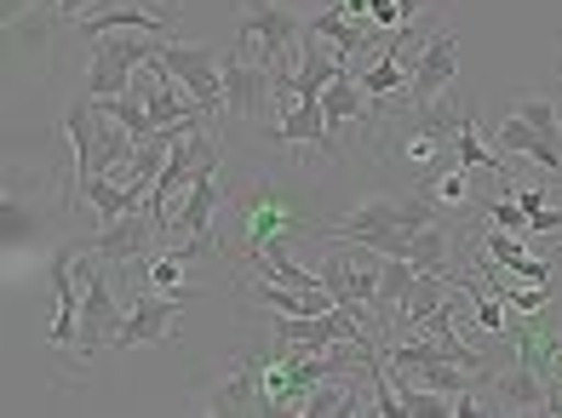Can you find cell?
Returning a JSON list of instances; mask_svg holds the SVG:
<instances>
[{
  "instance_id": "cell-27",
  "label": "cell",
  "mask_w": 562,
  "mask_h": 418,
  "mask_svg": "<svg viewBox=\"0 0 562 418\" xmlns=\"http://www.w3.org/2000/svg\"><path fill=\"white\" fill-rule=\"evenodd\" d=\"M425 12V0H368V23L373 30H407Z\"/></svg>"
},
{
  "instance_id": "cell-24",
  "label": "cell",
  "mask_w": 562,
  "mask_h": 418,
  "mask_svg": "<svg viewBox=\"0 0 562 418\" xmlns=\"http://www.w3.org/2000/svg\"><path fill=\"white\" fill-rule=\"evenodd\" d=\"M453 161L459 167H482V172H494L499 178V184H510V178H517V172H510V161H505V155H488V149H482V133H476V115L465 110V121H459V138H453Z\"/></svg>"
},
{
  "instance_id": "cell-18",
  "label": "cell",
  "mask_w": 562,
  "mask_h": 418,
  "mask_svg": "<svg viewBox=\"0 0 562 418\" xmlns=\"http://www.w3.org/2000/svg\"><path fill=\"white\" fill-rule=\"evenodd\" d=\"M276 138L281 144H304V149H316V155H339V138H334V126H327L322 103H304V98L288 103V115L276 121Z\"/></svg>"
},
{
  "instance_id": "cell-22",
  "label": "cell",
  "mask_w": 562,
  "mask_h": 418,
  "mask_svg": "<svg viewBox=\"0 0 562 418\" xmlns=\"http://www.w3.org/2000/svg\"><path fill=\"white\" fill-rule=\"evenodd\" d=\"M425 270L414 264V258H385V270H379V298H373V321H396L402 298L414 293V281Z\"/></svg>"
},
{
  "instance_id": "cell-31",
  "label": "cell",
  "mask_w": 562,
  "mask_h": 418,
  "mask_svg": "<svg viewBox=\"0 0 562 418\" xmlns=\"http://www.w3.org/2000/svg\"><path fill=\"white\" fill-rule=\"evenodd\" d=\"M488 218H494L499 229H510V235H522V241L533 235V224H528V213H522L517 195H494V201H488Z\"/></svg>"
},
{
  "instance_id": "cell-9",
  "label": "cell",
  "mask_w": 562,
  "mask_h": 418,
  "mask_svg": "<svg viewBox=\"0 0 562 418\" xmlns=\"http://www.w3.org/2000/svg\"><path fill=\"white\" fill-rule=\"evenodd\" d=\"M156 241H161V229H156V218H149V206H138V213H126V218H110L98 235H81L75 247H87V252L104 258V264L126 270V264H138Z\"/></svg>"
},
{
  "instance_id": "cell-23",
  "label": "cell",
  "mask_w": 562,
  "mask_h": 418,
  "mask_svg": "<svg viewBox=\"0 0 562 418\" xmlns=\"http://www.w3.org/2000/svg\"><path fill=\"white\" fill-rule=\"evenodd\" d=\"M453 298V286H448V275H419L414 281V293L402 298V309H396V332H407V327H425L437 309Z\"/></svg>"
},
{
  "instance_id": "cell-6",
  "label": "cell",
  "mask_w": 562,
  "mask_h": 418,
  "mask_svg": "<svg viewBox=\"0 0 562 418\" xmlns=\"http://www.w3.org/2000/svg\"><path fill=\"white\" fill-rule=\"evenodd\" d=\"M224 115H241L252 126H270V110H276V75L265 58H247V52H224ZM276 138V126H270Z\"/></svg>"
},
{
  "instance_id": "cell-2",
  "label": "cell",
  "mask_w": 562,
  "mask_h": 418,
  "mask_svg": "<svg viewBox=\"0 0 562 418\" xmlns=\"http://www.w3.org/2000/svg\"><path fill=\"white\" fill-rule=\"evenodd\" d=\"M236 23H241V41L259 46V58L270 64L281 98H293V46L304 41V12L288 7V0H236Z\"/></svg>"
},
{
  "instance_id": "cell-16",
  "label": "cell",
  "mask_w": 562,
  "mask_h": 418,
  "mask_svg": "<svg viewBox=\"0 0 562 418\" xmlns=\"http://www.w3.org/2000/svg\"><path fill=\"white\" fill-rule=\"evenodd\" d=\"M304 30L322 35L327 46H339V58H345V64H350V58H362V52H373L379 41H385V30H362V23H350V12L339 7V0H334V7H322L316 18H304Z\"/></svg>"
},
{
  "instance_id": "cell-5",
  "label": "cell",
  "mask_w": 562,
  "mask_h": 418,
  "mask_svg": "<svg viewBox=\"0 0 562 418\" xmlns=\"http://www.w3.org/2000/svg\"><path fill=\"white\" fill-rule=\"evenodd\" d=\"M368 327H373V321L362 316V309H345V304L322 309V316H276V321H270V332L281 338V350H293V355H304V350H334V344H362Z\"/></svg>"
},
{
  "instance_id": "cell-29",
  "label": "cell",
  "mask_w": 562,
  "mask_h": 418,
  "mask_svg": "<svg viewBox=\"0 0 562 418\" xmlns=\"http://www.w3.org/2000/svg\"><path fill=\"white\" fill-rule=\"evenodd\" d=\"M184 264H190V258L184 252H156V258H149V286H161V293H190V286H184Z\"/></svg>"
},
{
  "instance_id": "cell-30",
  "label": "cell",
  "mask_w": 562,
  "mask_h": 418,
  "mask_svg": "<svg viewBox=\"0 0 562 418\" xmlns=\"http://www.w3.org/2000/svg\"><path fill=\"white\" fill-rule=\"evenodd\" d=\"M510 115L528 121V126H540V133H551V138H562V115H557L551 98H517V103H510Z\"/></svg>"
},
{
  "instance_id": "cell-4",
  "label": "cell",
  "mask_w": 562,
  "mask_h": 418,
  "mask_svg": "<svg viewBox=\"0 0 562 418\" xmlns=\"http://www.w3.org/2000/svg\"><path fill=\"white\" fill-rule=\"evenodd\" d=\"M379 270H385V252L362 247V241H345V247H327V258H322V286H327V293H334L345 309H362V316L373 321Z\"/></svg>"
},
{
  "instance_id": "cell-15",
  "label": "cell",
  "mask_w": 562,
  "mask_h": 418,
  "mask_svg": "<svg viewBox=\"0 0 562 418\" xmlns=\"http://www.w3.org/2000/svg\"><path fill=\"white\" fill-rule=\"evenodd\" d=\"M482 247H488V258L499 270H510L517 281H528V286H551V270H557V258H540V252H528L522 247V235H510V229H482Z\"/></svg>"
},
{
  "instance_id": "cell-26",
  "label": "cell",
  "mask_w": 562,
  "mask_h": 418,
  "mask_svg": "<svg viewBox=\"0 0 562 418\" xmlns=\"http://www.w3.org/2000/svg\"><path fill=\"white\" fill-rule=\"evenodd\" d=\"M334 413H362V396L345 384V373H334V379H322L311 396H304V418H334Z\"/></svg>"
},
{
  "instance_id": "cell-17",
  "label": "cell",
  "mask_w": 562,
  "mask_h": 418,
  "mask_svg": "<svg viewBox=\"0 0 562 418\" xmlns=\"http://www.w3.org/2000/svg\"><path fill=\"white\" fill-rule=\"evenodd\" d=\"M494 138H499L505 155H522V161H533V167H546V172L562 178V138L540 133V126H528V121H517V115H505V121L494 126Z\"/></svg>"
},
{
  "instance_id": "cell-32",
  "label": "cell",
  "mask_w": 562,
  "mask_h": 418,
  "mask_svg": "<svg viewBox=\"0 0 562 418\" xmlns=\"http://www.w3.org/2000/svg\"><path fill=\"white\" fill-rule=\"evenodd\" d=\"M104 0H58V18H69V23H81L87 12H98Z\"/></svg>"
},
{
  "instance_id": "cell-1",
  "label": "cell",
  "mask_w": 562,
  "mask_h": 418,
  "mask_svg": "<svg viewBox=\"0 0 562 418\" xmlns=\"http://www.w3.org/2000/svg\"><path fill=\"white\" fill-rule=\"evenodd\" d=\"M437 195L430 190H414V195H373L362 201L356 213L334 218L327 224V235L334 241H362V247H379L385 258H407V247H414V235L425 224H437Z\"/></svg>"
},
{
  "instance_id": "cell-25",
  "label": "cell",
  "mask_w": 562,
  "mask_h": 418,
  "mask_svg": "<svg viewBox=\"0 0 562 418\" xmlns=\"http://www.w3.org/2000/svg\"><path fill=\"white\" fill-rule=\"evenodd\" d=\"M407 258H414L425 275H448V270H453V235L442 229V218H437V224H425V229L414 235Z\"/></svg>"
},
{
  "instance_id": "cell-21",
  "label": "cell",
  "mask_w": 562,
  "mask_h": 418,
  "mask_svg": "<svg viewBox=\"0 0 562 418\" xmlns=\"http://www.w3.org/2000/svg\"><path fill=\"white\" fill-rule=\"evenodd\" d=\"M494 389H499L505 407H522V413H546V402H551V379L533 373L528 361L510 368V373H494Z\"/></svg>"
},
{
  "instance_id": "cell-13",
  "label": "cell",
  "mask_w": 562,
  "mask_h": 418,
  "mask_svg": "<svg viewBox=\"0 0 562 418\" xmlns=\"http://www.w3.org/2000/svg\"><path fill=\"white\" fill-rule=\"evenodd\" d=\"M201 407L207 413H265V361H236L224 379H213V389H201Z\"/></svg>"
},
{
  "instance_id": "cell-10",
  "label": "cell",
  "mask_w": 562,
  "mask_h": 418,
  "mask_svg": "<svg viewBox=\"0 0 562 418\" xmlns=\"http://www.w3.org/2000/svg\"><path fill=\"white\" fill-rule=\"evenodd\" d=\"M459 75V35L453 30H437L430 41H419L414 52V81H407V110H425V103H437Z\"/></svg>"
},
{
  "instance_id": "cell-34",
  "label": "cell",
  "mask_w": 562,
  "mask_h": 418,
  "mask_svg": "<svg viewBox=\"0 0 562 418\" xmlns=\"http://www.w3.org/2000/svg\"><path fill=\"white\" fill-rule=\"evenodd\" d=\"M551 384H562V361H557V379H551Z\"/></svg>"
},
{
  "instance_id": "cell-3",
  "label": "cell",
  "mask_w": 562,
  "mask_h": 418,
  "mask_svg": "<svg viewBox=\"0 0 562 418\" xmlns=\"http://www.w3.org/2000/svg\"><path fill=\"white\" fill-rule=\"evenodd\" d=\"M75 270H81V332H75V355L115 350L126 316H121V304H115V293H110L104 258L87 252V247H75Z\"/></svg>"
},
{
  "instance_id": "cell-20",
  "label": "cell",
  "mask_w": 562,
  "mask_h": 418,
  "mask_svg": "<svg viewBox=\"0 0 562 418\" xmlns=\"http://www.w3.org/2000/svg\"><path fill=\"white\" fill-rule=\"evenodd\" d=\"M149 201V184H121V178H98V184L81 190V201L75 206H92L98 218H126V213H138V206Z\"/></svg>"
},
{
  "instance_id": "cell-19",
  "label": "cell",
  "mask_w": 562,
  "mask_h": 418,
  "mask_svg": "<svg viewBox=\"0 0 562 418\" xmlns=\"http://www.w3.org/2000/svg\"><path fill=\"white\" fill-rule=\"evenodd\" d=\"M53 293H58V321L46 327V344H75L81 332V270H75V252H64L53 264Z\"/></svg>"
},
{
  "instance_id": "cell-14",
  "label": "cell",
  "mask_w": 562,
  "mask_h": 418,
  "mask_svg": "<svg viewBox=\"0 0 562 418\" xmlns=\"http://www.w3.org/2000/svg\"><path fill=\"white\" fill-rule=\"evenodd\" d=\"M373 110H379V98L356 81V69L345 64L334 81H327V92H322V115H327V126H334V138H339V126L345 121H356V126H373Z\"/></svg>"
},
{
  "instance_id": "cell-11",
  "label": "cell",
  "mask_w": 562,
  "mask_h": 418,
  "mask_svg": "<svg viewBox=\"0 0 562 418\" xmlns=\"http://www.w3.org/2000/svg\"><path fill=\"white\" fill-rule=\"evenodd\" d=\"M218 161L201 167L184 190H178V206H172V247L178 241H213V213H218Z\"/></svg>"
},
{
  "instance_id": "cell-33",
  "label": "cell",
  "mask_w": 562,
  "mask_h": 418,
  "mask_svg": "<svg viewBox=\"0 0 562 418\" xmlns=\"http://www.w3.org/2000/svg\"><path fill=\"white\" fill-rule=\"evenodd\" d=\"M288 7H299V12H304V7H316V0H288Z\"/></svg>"
},
{
  "instance_id": "cell-7",
  "label": "cell",
  "mask_w": 562,
  "mask_h": 418,
  "mask_svg": "<svg viewBox=\"0 0 562 418\" xmlns=\"http://www.w3.org/2000/svg\"><path fill=\"white\" fill-rule=\"evenodd\" d=\"M156 58V35H133L126 41L121 30L115 35H98L92 58H87V98H121L133 92V69Z\"/></svg>"
},
{
  "instance_id": "cell-8",
  "label": "cell",
  "mask_w": 562,
  "mask_h": 418,
  "mask_svg": "<svg viewBox=\"0 0 562 418\" xmlns=\"http://www.w3.org/2000/svg\"><path fill=\"white\" fill-rule=\"evenodd\" d=\"M224 52H207V46H190V41H161L156 35V58L149 64H167L178 81H184V92L207 110V121L213 115H224Z\"/></svg>"
},
{
  "instance_id": "cell-28",
  "label": "cell",
  "mask_w": 562,
  "mask_h": 418,
  "mask_svg": "<svg viewBox=\"0 0 562 418\" xmlns=\"http://www.w3.org/2000/svg\"><path fill=\"white\" fill-rule=\"evenodd\" d=\"M425 190L437 195L442 206H465L471 201V167H448V172H430Z\"/></svg>"
},
{
  "instance_id": "cell-12",
  "label": "cell",
  "mask_w": 562,
  "mask_h": 418,
  "mask_svg": "<svg viewBox=\"0 0 562 418\" xmlns=\"http://www.w3.org/2000/svg\"><path fill=\"white\" fill-rule=\"evenodd\" d=\"M195 293H161V286H149V293L133 304V316H126L121 338H115V350H138V344H161V338L172 332L178 321V309H184Z\"/></svg>"
}]
</instances>
